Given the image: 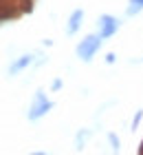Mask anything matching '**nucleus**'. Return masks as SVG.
Returning a JSON list of instances; mask_svg holds the SVG:
<instances>
[{
    "mask_svg": "<svg viewBox=\"0 0 143 155\" xmlns=\"http://www.w3.org/2000/svg\"><path fill=\"white\" fill-rule=\"evenodd\" d=\"M35 64V53H24V55H20V58H16L9 64V69H7V73H9L11 78H16L18 73H22L24 69L29 67H33Z\"/></svg>",
    "mask_w": 143,
    "mask_h": 155,
    "instance_id": "4",
    "label": "nucleus"
},
{
    "mask_svg": "<svg viewBox=\"0 0 143 155\" xmlns=\"http://www.w3.org/2000/svg\"><path fill=\"white\" fill-rule=\"evenodd\" d=\"M106 137H108V144H110V149H112V151H119V149H121V140H119V135H117L114 131H110Z\"/></svg>",
    "mask_w": 143,
    "mask_h": 155,
    "instance_id": "8",
    "label": "nucleus"
},
{
    "mask_svg": "<svg viewBox=\"0 0 143 155\" xmlns=\"http://www.w3.org/2000/svg\"><path fill=\"white\" fill-rule=\"evenodd\" d=\"M53 107H55V102L46 97L44 89H38V91H35V95H33V102L29 104L26 120H29V122H38V120H42V117H44Z\"/></svg>",
    "mask_w": 143,
    "mask_h": 155,
    "instance_id": "2",
    "label": "nucleus"
},
{
    "mask_svg": "<svg viewBox=\"0 0 143 155\" xmlns=\"http://www.w3.org/2000/svg\"><path fill=\"white\" fill-rule=\"evenodd\" d=\"M121 29V20L110 16V13H101L97 18V33L104 40H110L112 36H117V31Z\"/></svg>",
    "mask_w": 143,
    "mask_h": 155,
    "instance_id": "3",
    "label": "nucleus"
},
{
    "mask_svg": "<svg viewBox=\"0 0 143 155\" xmlns=\"http://www.w3.org/2000/svg\"><path fill=\"white\" fill-rule=\"evenodd\" d=\"M117 62V53L110 51V53H106V64H114Z\"/></svg>",
    "mask_w": 143,
    "mask_h": 155,
    "instance_id": "11",
    "label": "nucleus"
},
{
    "mask_svg": "<svg viewBox=\"0 0 143 155\" xmlns=\"http://www.w3.org/2000/svg\"><path fill=\"white\" fill-rule=\"evenodd\" d=\"M64 87V80H62V78H55V80L51 82V91H60Z\"/></svg>",
    "mask_w": 143,
    "mask_h": 155,
    "instance_id": "10",
    "label": "nucleus"
},
{
    "mask_svg": "<svg viewBox=\"0 0 143 155\" xmlns=\"http://www.w3.org/2000/svg\"><path fill=\"white\" fill-rule=\"evenodd\" d=\"M101 42L104 38L99 36V33H88L86 38H82L79 42H77V47H75V55L79 58L82 62H92V58L97 55V51L101 49Z\"/></svg>",
    "mask_w": 143,
    "mask_h": 155,
    "instance_id": "1",
    "label": "nucleus"
},
{
    "mask_svg": "<svg viewBox=\"0 0 143 155\" xmlns=\"http://www.w3.org/2000/svg\"><path fill=\"white\" fill-rule=\"evenodd\" d=\"M84 9H73L70 11V16H68V22H66V36H75L77 31L82 29V25H84Z\"/></svg>",
    "mask_w": 143,
    "mask_h": 155,
    "instance_id": "5",
    "label": "nucleus"
},
{
    "mask_svg": "<svg viewBox=\"0 0 143 155\" xmlns=\"http://www.w3.org/2000/svg\"><path fill=\"white\" fill-rule=\"evenodd\" d=\"M90 135H92V129H82V131H77V135H75V146H77V149H84L86 140H88Z\"/></svg>",
    "mask_w": 143,
    "mask_h": 155,
    "instance_id": "7",
    "label": "nucleus"
},
{
    "mask_svg": "<svg viewBox=\"0 0 143 155\" xmlns=\"http://www.w3.org/2000/svg\"><path fill=\"white\" fill-rule=\"evenodd\" d=\"M42 45H44V47H53V40L51 38H44V40H42Z\"/></svg>",
    "mask_w": 143,
    "mask_h": 155,
    "instance_id": "12",
    "label": "nucleus"
},
{
    "mask_svg": "<svg viewBox=\"0 0 143 155\" xmlns=\"http://www.w3.org/2000/svg\"><path fill=\"white\" fill-rule=\"evenodd\" d=\"M141 11H143V0H130V5L126 9V16L132 18V16H139Z\"/></svg>",
    "mask_w": 143,
    "mask_h": 155,
    "instance_id": "6",
    "label": "nucleus"
},
{
    "mask_svg": "<svg viewBox=\"0 0 143 155\" xmlns=\"http://www.w3.org/2000/svg\"><path fill=\"white\" fill-rule=\"evenodd\" d=\"M141 120H143V109H137V113H134V117H132V122H130V129H132V131H137V129H139Z\"/></svg>",
    "mask_w": 143,
    "mask_h": 155,
    "instance_id": "9",
    "label": "nucleus"
}]
</instances>
